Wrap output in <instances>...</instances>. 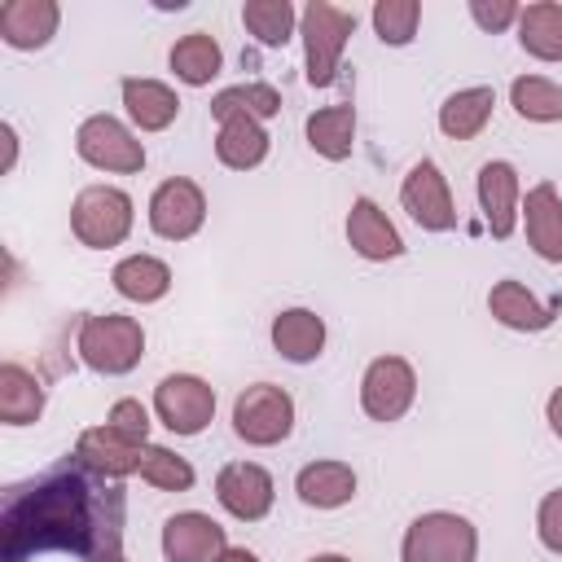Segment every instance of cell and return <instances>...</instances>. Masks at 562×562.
<instances>
[{
    "mask_svg": "<svg viewBox=\"0 0 562 562\" xmlns=\"http://www.w3.org/2000/svg\"><path fill=\"white\" fill-rule=\"evenodd\" d=\"M474 553H479L474 522L448 509L413 518L404 531V549H400L404 562H474Z\"/></svg>",
    "mask_w": 562,
    "mask_h": 562,
    "instance_id": "4",
    "label": "cell"
},
{
    "mask_svg": "<svg viewBox=\"0 0 562 562\" xmlns=\"http://www.w3.org/2000/svg\"><path fill=\"white\" fill-rule=\"evenodd\" d=\"M220 562H259V558H255L250 549H228V553H224Z\"/></svg>",
    "mask_w": 562,
    "mask_h": 562,
    "instance_id": "39",
    "label": "cell"
},
{
    "mask_svg": "<svg viewBox=\"0 0 562 562\" xmlns=\"http://www.w3.org/2000/svg\"><path fill=\"white\" fill-rule=\"evenodd\" d=\"M544 417H549V426H553V435L562 439V386L549 395V408H544Z\"/></svg>",
    "mask_w": 562,
    "mask_h": 562,
    "instance_id": "38",
    "label": "cell"
},
{
    "mask_svg": "<svg viewBox=\"0 0 562 562\" xmlns=\"http://www.w3.org/2000/svg\"><path fill=\"white\" fill-rule=\"evenodd\" d=\"M127 496L123 483L83 465L57 461L31 483H13L0 505V558L26 562L31 553H75L79 562L119 558Z\"/></svg>",
    "mask_w": 562,
    "mask_h": 562,
    "instance_id": "1",
    "label": "cell"
},
{
    "mask_svg": "<svg viewBox=\"0 0 562 562\" xmlns=\"http://www.w3.org/2000/svg\"><path fill=\"white\" fill-rule=\"evenodd\" d=\"M351 140H356V110L351 105H325V110L307 114V145L321 158H329V162L351 158Z\"/></svg>",
    "mask_w": 562,
    "mask_h": 562,
    "instance_id": "29",
    "label": "cell"
},
{
    "mask_svg": "<svg viewBox=\"0 0 562 562\" xmlns=\"http://www.w3.org/2000/svg\"><path fill=\"white\" fill-rule=\"evenodd\" d=\"M518 13H522V9H518L514 0H470V18H474L483 31H492V35L505 31L509 22H518Z\"/></svg>",
    "mask_w": 562,
    "mask_h": 562,
    "instance_id": "37",
    "label": "cell"
},
{
    "mask_svg": "<svg viewBox=\"0 0 562 562\" xmlns=\"http://www.w3.org/2000/svg\"><path fill=\"white\" fill-rule=\"evenodd\" d=\"M44 413V382L22 364H0V417L4 426H31Z\"/></svg>",
    "mask_w": 562,
    "mask_h": 562,
    "instance_id": "24",
    "label": "cell"
},
{
    "mask_svg": "<svg viewBox=\"0 0 562 562\" xmlns=\"http://www.w3.org/2000/svg\"><path fill=\"white\" fill-rule=\"evenodd\" d=\"M110 281L132 303H158L171 290V268L162 259H154V255H127V259L114 263Z\"/></svg>",
    "mask_w": 562,
    "mask_h": 562,
    "instance_id": "26",
    "label": "cell"
},
{
    "mask_svg": "<svg viewBox=\"0 0 562 562\" xmlns=\"http://www.w3.org/2000/svg\"><path fill=\"white\" fill-rule=\"evenodd\" d=\"M241 22L259 44H285L294 31V4L290 0H246L241 4Z\"/></svg>",
    "mask_w": 562,
    "mask_h": 562,
    "instance_id": "32",
    "label": "cell"
},
{
    "mask_svg": "<svg viewBox=\"0 0 562 562\" xmlns=\"http://www.w3.org/2000/svg\"><path fill=\"white\" fill-rule=\"evenodd\" d=\"M417 22H422V4L417 0H378L373 4V31L382 44H408L417 35Z\"/></svg>",
    "mask_w": 562,
    "mask_h": 562,
    "instance_id": "34",
    "label": "cell"
},
{
    "mask_svg": "<svg viewBox=\"0 0 562 562\" xmlns=\"http://www.w3.org/2000/svg\"><path fill=\"white\" fill-rule=\"evenodd\" d=\"M272 347L290 360V364H307L325 351V321L312 307H285L272 321Z\"/></svg>",
    "mask_w": 562,
    "mask_h": 562,
    "instance_id": "21",
    "label": "cell"
},
{
    "mask_svg": "<svg viewBox=\"0 0 562 562\" xmlns=\"http://www.w3.org/2000/svg\"><path fill=\"white\" fill-rule=\"evenodd\" d=\"M105 562H127V558H123V553H119V558H105Z\"/></svg>",
    "mask_w": 562,
    "mask_h": 562,
    "instance_id": "41",
    "label": "cell"
},
{
    "mask_svg": "<svg viewBox=\"0 0 562 562\" xmlns=\"http://www.w3.org/2000/svg\"><path fill=\"white\" fill-rule=\"evenodd\" d=\"M206 220V193L184 180V176H171L154 189L149 198V228L167 241H189Z\"/></svg>",
    "mask_w": 562,
    "mask_h": 562,
    "instance_id": "10",
    "label": "cell"
},
{
    "mask_svg": "<svg viewBox=\"0 0 562 562\" xmlns=\"http://www.w3.org/2000/svg\"><path fill=\"white\" fill-rule=\"evenodd\" d=\"M136 474H140L149 487H162V492H189V487H193V465H189L184 457H176L171 448H158V443L145 448Z\"/></svg>",
    "mask_w": 562,
    "mask_h": 562,
    "instance_id": "33",
    "label": "cell"
},
{
    "mask_svg": "<svg viewBox=\"0 0 562 562\" xmlns=\"http://www.w3.org/2000/svg\"><path fill=\"white\" fill-rule=\"evenodd\" d=\"M509 105L531 123H558L562 119V88L540 75H518L509 83Z\"/></svg>",
    "mask_w": 562,
    "mask_h": 562,
    "instance_id": "30",
    "label": "cell"
},
{
    "mask_svg": "<svg viewBox=\"0 0 562 562\" xmlns=\"http://www.w3.org/2000/svg\"><path fill=\"white\" fill-rule=\"evenodd\" d=\"M123 105H127V114H132V123H136L140 132H162V127H171L176 114H180V97H176L167 83H158V79H136V75L123 79Z\"/></svg>",
    "mask_w": 562,
    "mask_h": 562,
    "instance_id": "22",
    "label": "cell"
},
{
    "mask_svg": "<svg viewBox=\"0 0 562 562\" xmlns=\"http://www.w3.org/2000/svg\"><path fill=\"white\" fill-rule=\"evenodd\" d=\"M307 562H351V558H342V553H316V558H307Z\"/></svg>",
    "mask_w": 562,
    "mask_h": 562,
    "instance_id": "40",
    "label": "cell"
},
{
    "mask_svg": "<svg viewBox=\"0 0 562 562\" xmlns=\"http://www.w3.org/2000/svg\"><path fill=\"white\" fill-rule=\"evenodd\" d=\"M277 110H281V92H277L272 83H237V88L215 92V101H211V114H215V119H228V114L272 119Z\"/></svg>",
    "mask_w": 562,
    "mask_h": 562,
    "instance_id": "31",
    "label": "cell"
},
{
    "mask_svg": "<svg viewBox=\"0 0 562 562\" xmlns=\"http://www.w3.org/2000/svg\"><path fill=\"white\" fill-rule=\"evenodd\" d=\"M215 158L233 171H250L268 158V132L259 127V119L250 114H228L220 119V136H215Z\"/></svg>",
    "mask_w": 562,
    "mask_h": 562,
    "instance_id": "23",
    "label": "cell"
},
{
    "mask_svg": "<svg viewBox=\"0 0 562 562\" xmlns=\"http://www.w3.org/2000/svg\"><path fill=\"white\" fill-rule=\"evenodd\" d=\"M61 9L53 0H4L0 4V40L9 48H44L57 35Z\"/></svg>",
    "mask_w": 562,
    "mask_h": 562,
    "instance_id": "15",
    "label": "cell"
},
{
    "mask_svg": "<svg viewBox=\"0 0 562 562\" xmlns=\"http://www.w3.org/2000/svg\"><path fill=\"white\" fill-rule=\"evenodd\" d=\"M154 413L171 435H202L215 417V391L198 373H167L154 386Z\"/></svg>",
    "mask_w": 562,
    "mask_h": 562,
    "instance_id": "7",
    "label": "cell"
},
{
    "mask_svg": "<svg viewBox=\"0 0 562 562\" xmlns=\"http://www.w3.org/2000/svg\"><path fill=\"white\" fill-rule=\"evenodd\" d=\"M70 228L88 250L123 246L132 233V198L114 184H88L70 206Z\"/></svg>",
    "mask_w": 562,
    "mask_h": 562,
    "instance_id": "5",
    "label": "cell"
},
{
    "mask_svg": "<svg viewBox=\"0 0 562 562\" xmlns=\"http://www.w3.org/2000/svg\"><path fill=\"white\" fill-rule=\"evenodd\" d=\"M518 44L540 61H562V4H527L518 13Z\"/></svg>",
    "mask_w": 562,
    "mask_h": 562,
    "instance_id": "27",
    "label": "cell"
},
{
    "mask_svg": "<svg viewBox=\"0 0 562 562\" xmlns=\"http://www.w3.org/2000/svg\"><path fill=\"white\" fill-rule=\"evenodd\" d=\"M167 61H171V70H176L180 83L202 88V83H211V79L220 75L224 53H220V44H215L206 31H189L184 40L171 44V57H167Z\"/></svg>",
    "mask_w": 562,
    "mask_h": 562,
    "instance_id": "28",
    "label": "cell"
},
{
    "mask_svg": "<svg viewBox=\"0 0 562 562\" xmlns=\"http://www.w3.org/2000/svg\"><path fill=\"white\" fill-rule=\"evenodd\" d=\"M215 496L237 522H259L272 509V474L255 461H228L215 474Z\"/></svg>",
    "mask_w": 562,
    "mask_h": 562,
    "instance_id": "13",
    "label": "cell"
},
{
    "mask_svg": "<svg viewBox=\"0 0 562 562\" xmlns=\"http://www.w3.org/2000/svg\"><path fill=\"white\" fill-rule=\"evenodd\" d=\"M162 553L167 562H220L228 553V536L211 514L184 509L162 522Z\"/></svg>",
    "mask_w": 562,
    "mask_h": 562,
    "instance_id": "12",
    "label": "cell"
},
{
    "mask_svg": "<svg viewBox=\"0 0 562 562\" xmlns=\"http://www.w3.org/2000/svg\"><path fill=\"white\" fill-rule=\"evenodd\" d=\"M75 149L83 162L101 167V171H119V176H132L145 167V145L110 114H92L79 123L75 132Z\"/></svg>",
    "mask_w": 562,
    "mask_h": 562,
    "instance_id": "8",
    "label": "cell"
},
{
    "mask_svg": "<svg viewBox=\"0 0 562 562\" xmlns=\"http://www.w3.org/2000/svg\"><path fill=\"white\" fill-rule=\"evenodd\" d=\"M347 241L364 259H400L404 255V241H400L395 224L386 220V211L373 198H356L351 202V211H347Z\"/></svg>",
    "mask_w": 562,
    "mask_h": 562,
    "instance_id": "16",
    "label": "cell"
},
{
    "mask_svg": "<svg viewBox=\"0 0 562 562\" xmlns=\"http://www.w3.org/2000/svg\"><path fill=\"white\" fill-rule=\"evenodd\" d=\"M75 347H79V360L92 373L119 378V373H132L140 364V356H145V329L132 316L97 312V316H83V325L75 334Z\"/></svg>",
    "mask_w": 562,
    "mask_h": 562,
    "instance_id": "2",
    "label": "cell"
},
{
    "mask_svg": "<svg viewBox=\"0 0 562 562\" xmlns=\"http://www.w3.org/2000/svg\"><path fill=\"white\" fill-rule=\"evenodd\" d=\"M294 492L312 509H338L356 496V470L347 461H312L299 470Z\"/></svg>",
    "mask_w": 562,
    "mask_h": 562,
    "instance_id": "19",
    "label": "cell"
},
{
    "mask_svg": "<svg viewBox=\"0 0 562 562\" xmlns=\"http://www.w3.org/2000/svg\"><path fill=\"white\" fill-rule=\"evenodd\" d=\"M105 422H110L114 430H123V435L140 439V443H145V435H149V413H145V404H140V400H114Z\"/></svg>",
    "mask_w": 562,
    "mask_h": 562,
    "instance_id": "36",
    "label": "cell"
},
{
    "mask_svg": "<svg viewBox=\"0 0 562 562\" xmlns=\"http://www.w3.org/2000/svg\"><path fill=\"white\" fill-rule=\"evenodd\" d=\"M479 206H483V220L492 228V237H509L514 233V220H518V171L509 162H483L479 167Z\"/></svg>",
    "mask_w": 562,
    "mask_h": 562,
    "instance_id": "17",
    "label": "cell"
},
{
    "mask_svg": "<svg viewBox=\"0 0 562 562\" xmlns=\"http://www.w3.org/2000/svg\"><path fill=\"white\" fill-rule=\"evenodd\" d=\"M233 430L250 448H272L294 430V400L272 382H255L233 400Z\"/></svg>",
    "mask_w": 562,
    "mask_h": 562,
    "instance_id": "6",
    "label": "cell"
},
{
    "mask_svg": "<svg viewBox=\"0 0 562 562\" xmlns=\"http://www.w3.org/2000/svg\"><path fill=\"white\" fill-rule=\"evenodd\" d=\"M536 531H540V544L549 553H562V487L549 492L536 509Z\"/></svg>",
    "mask_w": 562,
    "mask_h": 562,
    "instance_id": "35",
    "label": "cell"
},
{
    "mask_svg": "<svg viewBox=\"0 0 562 562\" xmlns=\"http://www.w3.org/2000/svg\"><path fill=\"white\" fill-rule=\"evenodd\" d=\"M417 373L404 356H378L360 378V408L373 422H400L413 408Z\"/></svg>",
    "mask_w": 562,
    "mask_h": 562,
    "instance_id": "9",
    "label": "cell"
},
{
    "mask_svg": "<svg viewBox=\"0 0 562 562\" xmlns=\"http://www.w3.org/2000/svg\"><path fill=\"white\" fill-rule=\"evenodd\" d=\"M492 105H496V92H492L487 83L452 92V97L439 105V127H443V136H452V140L479 136V132L487 127V119H492Z\"/></svg>",
    "mask_w": 562,
    "mask_h": 562,
    "instance_id": "25",
    "label": "cell"
},
{
    "mask_svg": "<svg viewBox=\"0 0 562 562\" xmlns=\"http://www.w3.org/2000/svg\"><path fill=\"white\" fill-rule=\"evenodd\" d=\"M400 202H404V211H408L426 233H448V228L457 224V206H452L448 180H443V171H439L430 158H422V162L404 176Z\"/></svg>",
    "mask_w": 562,
    "mask_h": 562,
    "instance_id": "11",
    "label": "cell"
},
{
    "mask_svg": "<svg viewBox=\"0 0 562 562\" xmlns=\"http://www.w3.org/2000/svg\"><path fill=\"white\" fill-rule=\"evenodd\" d=\"M299 31H303V48H307V83L329 88L338 66H342L347 35L356 31V13L338 9V4H325V0H312L299 13Z\"/></svg>",
    "mask_w": 562,
    "mask_h": 562,
    "instance_id": "3",
    "label": "cell"
},
{
    "mask_svg": "<svg viewBox=\"0 0 562 562\" xmlns=\"http://www.w3.org/2000/svg\"><path fill=\"white\" fill-rule=\"evenodd\" d=\"M487 307L501 325L509 329H549L553 316H558V303H540L522 281H496L492 294H487Z\"/></svg>",
    "mask_w": 562,
    "mask_h": 562,
    "instance_id": "20",
    "label": "cell"
},
{
    "mask_svg": "<svg viewBox=\"0 0 562 562\" xmlns=\"http://www.w3.org/2000/svg\"><path fill=\"white\" fill-rule=\"evenodd\" d=\"M522 220H527V241L536 246V255L549 263H562V198L549 180L527 193Z\"/></svg>",
    "mask_w": 562,
    "mask_h": 562,
    "instance_id": "18",
    "label": "cell"
},
{
    "mask_svg": "<svg viewBox=\"0 0 562 562\" xmlns=\"http://www.w3.org/2000/svg\"><path fill=\"white\" fill-rule=\"evenodd\" d=\"M145 448H149V443H140V439H132V435L114 430L110 422H105V426H88V430L75 439V457H79L83 465H92V470L110 474V479L136 474V470H140Z\"/></svg>",
    "mask_w": 562,
    "mask_h": 562,
    "instance_id": "14",
    "label": "cell"
}]
</instances>
